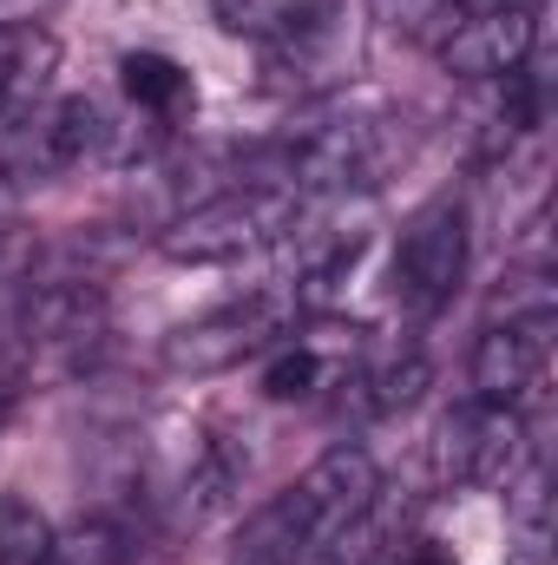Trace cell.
Wrapping results in <instances>:
<instances>
[{"mask_svg": "<svg viewBox=\"0 0 558 565\" xmlns=\"http://www.w3.org/2000/svg\"><path fill=\"white\" fill-rule=\"evenodd\" d=\"M119 86H126V99L139 106V113H184V99H191V73L171 60V53H126L119 60Z\"/></svg>", "mask_w": 558, "mask_h": 565, "instance_id": "cell-10", "label": "cell"}, {"mask_svg": "<svg viewBox=\"0 0 558 565\" xmlns=\"http://www.w3.org/2000/svg\"><path fill=\"white\" fill-rule=\"evenodd\" d=\"M224 33L264 40L277 53H309L335 33V0H211Z\"/></svg>", "mask_w": 558, "mask_h": 565, "instance_id": "cell-8", "label": "cell"}, {"mask_svg": "<svg viewBox=\"0 0 558 565\" xmlns=\"http://www.w3.org/2000/svg\"><path fill=\"white\" fill-rule=\"evenodd\" d=\"M526 460V422L506 402H466L447 415V440H440V467L460 487H513Z\"/></svg>", "mask_w": 558, "mask_h": 565, "instance_id": "cell-4", "label": "cell"}, {"mask_svg": "<svg viewBox=\"0 0 558 565\" xmlns=\"http://www.w3.org/2000/svg\"><path fill=\"white\" fill-rule=\"evenodd\" d=\"M0 565H60V533L26 493H0Z\"/></svg>", "mask_w": 558, "mask_h": 565, "instance_id": "cell-11", "label": "cell"}, {"mask_svg": "<svg viewBox=\"0 0 558 565\" xmlns=\"http://www.w3.org/2000/svg\"><path fill=\"white\" fill-rule=\"evenodd\" d=\"M309 553H315V540H309V526H302L296 500L277 493V500L244 526V540L230 546V559H224V565H302Z\"/></svg>", "mask_w": 558, "mask_h": 565, "instance_id": "cell-9", "label": "cell"}, {"mask_svg": "<svg viewBox=\"0 0 558 565\" xmlns=\"http://www.w3.org/2000/svg\"><path fill=\"white\" fill-rule=\"evenodd\" d=\"M401 565H453V553H440V546H415Z\"/></svg>", "mask_w": 558, "mask_h": 565, "instance_id": "cell-14", "label": "cell"}, {"mask_svg": "<svg viewBox=\"0 0 558 565\" xmlns=\"http://www.w3.org/2000/svg\"><path fill=\"white\" fill-rule=\"evenodd\" d=\"M315 382H322V355L309 342L270 355V369H264V395L270 402H302V395H315Z\"/></svg>", "mask_w": 558, "mask_h": 565, "instance_id": "cell-12", "label": "cell"}, {"mask_svg": "<svg viewBox=\"0 0 558 565\" xmlns=\"http://www.w3.org/2000/svg\"><path fill=\"white\" fill-rule=\"evenodd\" d=\"M13 408H20V375H7V369H0V427L13 422Z\"/></svg>", "mask_w": 558, "mask_h": 565, "instance_id": "cell-13", "label": "cell"}, {"mask_svg": "<svg viewBox=\"0 0 558 565\" xmlns=\"http://www.w3.org/2000/svg\"><path fill=\"white\" fill-rule=\"evenodd\" d=\"M282 493L296 500V513H302V526H309V540H315V553H322V546L348 540V526H362V520L375 513V500H382V467H375L368 447L342 440V447H329V454H322L296 487H282Z\"/></svg>", "mask_w": 558, "mask_h": 565, "instance_id": "cell-3", "label": "cell"}, {"mask_svg": "<svg viewBox=\"0 0 558 565\" xmlns=\"http://www.w3.org/2000/svg\"><path fill=\"white\" fill-rule=\"evenodd\" d=\"M466 250H473V231H466V204L460 198H433L420 204L401 231V250H395V296L401 309L433 316L453 302V289L466 282Z\"/></svg>", "mask_w": 558, "mask_h": 565, "instance_id": "cell-2", "label": "cell"}, {"mask_svg": "<svg viewBox=\"0 0 558 565\" xmlns=\"http://www.w3.org/2000/svg\"><path fill=\"white\" fill-rule=\"evenodd\" d=\"M296 231V198L277 184H237L224 198L191 204L171 231H164V257L171 264H237L264 244H277Z\"/></svg>", "mask_w": 558, "mask_h": 565, "instance_id": "cell-1", "label": "cell"}, {"mask_svg": "<svg viewBox=\"0 0 558 565\" xmlns=\"http://www.w3.org/2000/svg\"><path fill=\"white\" fill-rule=\"evenodd\" d=\"M106 139H112V126H106V113H99L93 99H60V106L33 113L26 126H13L7 158H13L20 171L46 178V171H79L86 158L106 151Z\"/></svg>", "mask_w": 558, "mask_h": 565, "instance_id": "cell-7", "label": "cell"}, {"mask_svg": "<svg viewBox=\"0 0 558 565\" xmlns=\"http://www.w3.org/2000/svg\"><path fill=\"white\" fill-rule=\"evenodd\" d=\"M552 335H558L552 309H526V316L493 322V329L473 342V388H480V402H506V408H519V402L546 382Z\"/></svg>", "mask_w": 558, "mask_h": 565, "instance_id": "cell-6", "label": "cell"}, {"mask_svg": "<svg viewBox=\"0 0 558 565\" xmlns=\"http://www.w3.org/2000/svg\"><path fill=\"white\" fill-rule=\"evenodd\" d=\"M270 335H282L277 296H250V302H230V309H211V316L171 329L164 335V369H178V375H217V369H237L244 355H264Z\"/></svg>", "mask_w": 558, "mask_h": 565, "instance_id": "cell-5", "label": "cell"}]
</instances>
